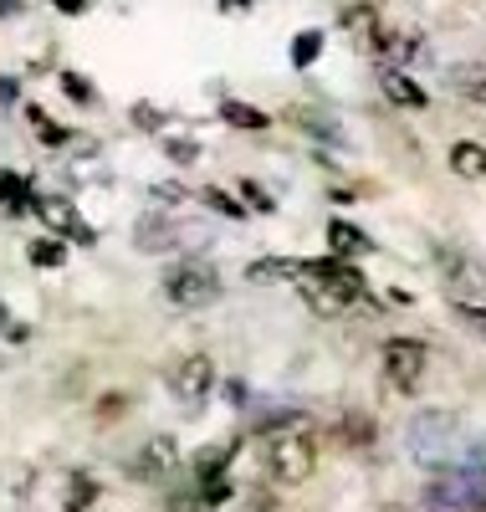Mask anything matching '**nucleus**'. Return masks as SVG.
I'll list each match as a JSON object with an SVG mask.
<instances>
[{"mask_svg":"<svg viewBox=\"0 0 486 512\" xmlns=\"http://www.w3.org/2000/svg\"><path fill=\"white\" fill-rule=\"evenodd\" d=\"M57 11L62 16H82V11H93V0H57Z\"/></svg>","mask_w":486,"mask_h":512,"instance_id":"nucleus-34","label":"nucleus"},{"mask_svg":"<svg viewBox=\"0 0 486 512\" xmlns=\"http://www.w3.org/2000/svg\"><path fill=\"white\" fill-rule=\"evenodd\" d=\"M26 118L36 123V139L47 144V149H62L67 139H72V128H62V123H52L47 118V108H36V103H26Z\"/></svg>","mask_w":486,"mask_h":512,"instance_id":"nucleus-16","label":"nucleus"},{"mask_svg":"<svg viewBox=\"0 0 486 512\" xmlns=\"http://www.w3.org/2000/svg\"><path fill=\"white\" fill-rule=\"evenodd\" d=\"M164 297L174 308H205V303H215L220 297V272L215 267H205V262H195V256H185V262H174L169 272H164Z\"/></svg>","mask_w":486,"mask_h":512,"instance_id":"nucleus-3","label":"nucleus"},{"mask_svg":"<svg viewBox=\"0 0 486 512\" xmlns=\"http://www.w3.org/2000/svg\"><path fill=\"white\" fill-rule=\"evenodd\" d=\"M307 297L313 313H343L348 303H364L369 297V282L364 272L343 262V256H323V262H297V277H292Z\"/></svg>","mask_w":486,"mask_h":512,"instance_id":"nucleus-1","label":"nucleus"},{"mask_svg":"<svg viewBox=\"0 0 486 512\" xmlns=\"http://www.w3.org/2000/svg\"><path fill=\"white\" fill-rule=\"evenodd\" d=\"M451 313H456L461 328H471L476 338H486V303H476V297H461V303H451Z\"/></svg>","mask_w":486,"mask_h":512,"instance_id":"nucleus-21","label":"nucleus"},{"mask_svg":"<svg viewBox=\"0 0 486 512\" xmlns=\"http://www.w3.org/2000/svg\"><path fill=\"white\" fill-rule=\"evenodd\" d=\"M328 246H333V256H343V262H348V256H364L374 241H369V231H359L353 221L333 216V221H328Z\"/></svg>","mask_w":486,"mask_h":512,"instance_id":"nucleus-10","label":"nucleus"},{"mask_svg":"<svg viewBox=\"0 0 486 512\" xmlns=\"http://www.w3.org/2000/svg\"><path fill=\"white\" fill-rule=\"evenodd\" d=\"M343 26H348V31H359V41L369 47V41H374V31H379V21H374V6H348V11H343Z\"/></svg>","mask_w":486,"mask_h":512,"instance_id":"nucleus-23","label":"nucleus"},{"mask_svg":"<svg viewBox=\"0 0 486 512\" xmlns=\"http://www.w3.org/2000/svg\"><path fill=\"white\" fill-rule=\"evenodd\" d=\"M343 441H348V446H364V441H374V420H364V415H348V420H343Z\"/></svg>","mask_w":486,"mask_h":512,"instance_id":"nucleus-26","label":"nucleus"},{"mask_svg":"<svg viewBox=\"0 0 486 512\" xmlns=\"http://www.w3.org/2000/svg\"><path fill=\"white\" fill-rule=\"evenodd\" d=\"M134 123H139V128H164V113L149 108V103H134Z\"/></svg>","mask_w":486,"mask_h":512,"instance_id":"nucleus-30","label":"nucleus"},{"mask_svg":"<svg viewBox=\"0 0 486 512\" xmlns=\"http://www.w3.org/2000/svg\"><path fill=\"white\" fill-rule=\"evenodd\" d=\"M26 6H21V0H0V21H11V16H21Z\"/></svg>","mask_w":486,"mask_h":512,"instance_id":"nucleus-36","label":"nucleus"},{"mask_svg":"<svg viewBox=\"0 0 486 512\" xmlns=\"http://www.w3.org/2000/svg\"><path fill=\"white\" fill-rule=\"evenodd\" d=\"M210 384H215V364H210V354H190V359L174 364V374H169V390L180 395L185 405H200V400L210 395Z\"/></svg>","mask_w":486,"mask_h":512,"instance_id":"nucleus-7","label":"nucleus"},{"mask_svg":"<svg viewBox=\"0 0 486 512\" xmlns=\"http://www.w3.org/2000/svg\"><path fill=\"white\" fill-rule=\"evenodd\" d=\"M410 451L420 456V466H446L451 456V441H456V415L451 410H420L405 431Z\"/></svg>","mask_w":486,"mask_h":512,"instance_id":"nucleus-4","label":"nucleus"},{"mask_svg":"<svg viewBox=\"0 0 486 512\" xmlns=\"http://www.w3.org/2000/svg\"><path fill=\"white\" fill-rule=\"evenodd\" d=\"M446 82H451V93H461L466 103H481L486 108V67L481 62H456L446 72Z\"/></svg>","mask_w":486,"mask_h":512,"instance_id":"nucleus-11","label":"nucleus"},{"mask_svg":"<svg viewBox=\"0 0 486 512\" xmlns=\"http://www.w3.org/2000/svg\"><path fill=\"white\" fill-rule=\"evenodd\" d=\"M93 502H98V482L87 477V472H72V477H67V502H62V507H67V512H87Z\"/></svg>","mask_w":486,"mask_h":512,"instance_id":"nucleus-18","label":"nucleus"},{"mask_svg":"<svg viewBox=\"0 0 486 512\" xmlns=\"http://www.w3.org/2000/svg\"><path fill=\"white\" fill-rule=\"evenodd\" d=\"M164 154H169L174 164H195V159H200V144H190V139H164Z\"/></svg>","mask_w":486,"mask_h":512,"instance_id":"nucleus-27","label":"nucleus"},{"mask_svg":"<svg viewBox=\"0 0 486 512\" xmlns=\"http://www.w3.org/2000/svg\"><path fill=\"white\" fill-rule=\"evenodd\" d=\"M16 98H21V82L16 77H0V108H11Z\"/></svg>","mask_w":486,"mask_h":512,"instance_id":"nucleus-33","label":"nucleus"},{"mask_svg":"<svg viewBox=\"0 0 486 512\" xmlns=\"http://www.w3.org/2000/svg\"><path fill=\"white\" fill-rule=\"evenodd\" d=\"M220 118H226L231 128H246V134H261V128H272V118H267V113L251 108V103H236V98L220 103Z\"/></svg>","mask_w":486,"mask_h":512,"instance_id":"nucleus-14","label":"nucleus"},{"mask_svg":"<svg viewBox=\"0 0 486 512\" xmlns=\"http://www.w3.org/2000/svg\"><path fill=\"white\" fill-rule=\"evenodd\" d=\"M57 82H62V93H67V98H72L77 108H93V103H98V93H93V82H87L82 72H62Z\"/></svg>","mask_w":486,"mask_h":512,"instance_id":"nucleus-22","label":"nucleus"},{"mask_svg":"<svg viewBox=\"0 0 486 512\" xmlns=\"http://www.w3.org/2000/svg\"><path fill=\"white\" fill-rule=\"evenodd\" d=\"M241 200H246V205H256V210H272V195L261 190V185H251V180L241 185Z\"/></svg>","mask_w":486,"mask_h":512,"instance_id":"nucleus-31","label":"nucleus"},{"mask_svg":"<svg viewBox=\"0 0 486 512\" xmlns=\"http://www.w3.org/2000/svg\"><path fill=\"white\" fill-rule=\"evenodd\" d=\"M379 359H384V379L394 390H415V379L425 374V344L420 338H389Z\"/></svg>","mask_w":486,"mask_h":512,"instance_id":"nucleus-5","label":"nucleus"},{"mask_svg":"<svg viewBox=\"0 0 486 512\" xmlns=\"http://www.w3.org/2000/svg\"><path fill=\"white\" fill-rule=\"evenodd\" d=\"M451 169H456L461 180H486V149H481L476 139L451 144Z\"/></svg>","mask_w":486,"mask_h":512,"instance_id":"nucleus-13","label":"nucleus"},{"mask_svg":"<svg viewBox=\"0 0 486 512\" xmlns=\"http://www.w3.org/2000/svg\"><path fill=\"white\" fill-rule=\"evenodd\" d=\"M318 52H323V31H302V36L292 41V67H313Z\"/></svg>","mask_w":486,"mask_h":512,"instance_id":"nucleus-24","label":"nucleus"},{"mask_svg":"<svg viewBox=\"0 0 486 512\" xmlns=\"http://www.w3.org/2000/svg\"><path fill=\"white\" fill-rule=\"evenodd\" d=\"M220 11H226V16H236V11H251V0H220Z\"/></svg>","mask_w":486,"mask_h":512,"instance_id":"nucleus-37","label":"nucleus"},{"mask_svg":"<svg viewBox=\"0 0 486 512\" xmlns=\"http://www.w3.org/2000/svg\"><path fill=\"white\" fill-rule=\"evenodd\" d=\"M292 277H297L292 256H261V262L246 267V282H292Z\"/></svg>","mask_w":486,"mask_h":512,"instance_id":"nucleus-15","label":"nucleus"},{"mask_svg":"<svg viewBox=\"0 0 486 512\" xmlns=\"http://www.w3.org/2000/svg\"><path fill=\"white\" fill-rule=\"evenodd\" d=\"M174 461H180V446H174V436H149L139 446V456L128 461V477L134 482H164L174 472Z\"/></svg>","mask_w":486,"mask_h":512,"instance_id":"nucleus-6","label":"nucleus"},{"mask_svg":"<svg viewBox=\"0 0 486 512\" xmlns=\"http://www.w3.org/2000/svg\"><path fill=\"white\" fill-rule=\"evenodd\" d=\"M169 236H174L169 216H144V221H139V231H134V241H139L144 251H164V246H169Z\"/></svg>","mask_w":486,"mask_h":512,"instance_id":"nucleus-19","label":"nucleus"},{"mask_svg":"<svg viewBox=\"0 0 486 512\" xmlns=\"http://www.w3.org/2000/svg\"><path fill=\"white\" fill-rule=\"evenodd\" d=\"M31 210L41 221H47L52 231H62V236H72V241H82V246H93L98 241V231L93 226H82L77 221V210H72V200H62V195H31Z\"/></svg>","mask_w":486,"mask_h":512,"instance_id":"nucleus-8","label":"nucleus"},{"mask_svg":"<svg viewBox=\"0 0 486 512\" xmlns=\"http://www.w3.org/2000/svg\"><path fill=\"white\" fill-rule=\"evenodd\" d=\"M169 512H210L200 502V492H180V497H169Z\"/></svg>","mask_w":486,"mask_h":512,"instance_id":"nucleus-29","label":"nucleus"},{"mask_svg":"<svg viewBox=\"0 0 486 512\" xmlns=\"http://www.w3.org/2000/svg\"><path fill=\"white\" fill-rule=\"evenodd\" d=\"M200 200H205L210 210H220V216H231V221H246V205H241L236 195H226V190H215V185H210V190H205Z\"/></svg>","mask_w":486,"mask_h":512,"instance_id":"nucleus-25","label":"nucleus"},{"mask_svg":"<svg viewBox=\"0 0 486 512\" xmlns=\"http://www.w3.org/2000/svg\"><path fill=\"white\" fill-rule=\"evenodd\" d=\"M0 205H6V216H26L31 210V180L16 175V169H0Z\"/></svg>","mask_w":486,"mask_h":512,"instance_id":"nucleus-12","label":"nucleus"},{"mask_svg":"<svg viewBox=\"0 0 486 512\" xmlns=\"http://www.w3.org/2000/svg\"><path fill=\"white\" fill-rule=\"evenodd\" d=\"M261 456H267L272 482H282V487L307 482V477H313V466H318V446H313V436H307V425H292V431H272L267 446H261Z\"/></svg>","mask_w":486,"mask_h":512,"instance_id":"nucleus-2","label":"nucleus"},{"mask_svg":"<svg viewBox=\"0 0 486 512\" xmlns=\"http://www.w3.org/2000/svg\"><path fill=\"white\" fill-rule=\"evenodd\" d=\"M0 333H6V344H26V338H31V328H26V323H16L6 303H0Z\"/></svg>","mask_w":486,"mask_h":512,"instance_id":"nucleus-28","label":"nucleus"},{"mask_svg":"<svg viewBox=\"0 0 486 512\" xmlns=\"http://www.w3.org/2000/svg\"><path fill=\"white\" fill-rule=\"evenodd\" d=\"M226 456H231V446H205V451L195 456L200 487H205V482H226Z\"/></svg>","mask_w":486,"mask_h":512,"instance_id":"nucleus-17","label":"nucleus"},{"mask_svg":"<svg viewBox=\"0 0 486 512\" xmlns=\"http://www.w3.org/2000/svg\"><path fill=\"white\" fill-rule=\"evenodd\" d=\"M379 88H384V98H389L394 108H425V103H430V93L420 88L410 72H400V67H384V72H379Z\"/></svg>","mask_w":486,"mask_h":512,"instance_id":"nucleus-9","label":"nucleus"},{"mask_svg":"<svg viewBox=\"0 0 486 512\" xmlns=\"http://www.w3.org/2000/svg\"><path fill=\"white\" fill-rule=\"evenodd\" d=\"M154 195L169 200V205H180V200H185V185H154Z\"/></svg>","mask_w":486,"mask_h":512,"instance_id":"nucleus-35","label":"nucleus"},{"mask_svg":"<svg viewBox=\"0 0 486 512\" xmlns=\"http://www.w3.org/2000/svg\"><path fill=\"white\" fill-rule=\"evenodd\" d=\"M246 502H251L256 512H277V497H272L267 487H251V492H246Z\"/></svg>","mask_w":486,"mask_h":512,"instance_id":"nucleus-32","label":"nucleus"},{"mask_svg":"<svg viewBox=\"0 0 486 512\" xmlns=\"http://www.w3.org/2000/svg\"><path fill=\"white\" fill-rule=\"evenodd\" d=\"M26 256H31V267H62V262H67V246H62L57 236H36V241L26 246Z\"/></svg>","mask_w":486,"mask_h":512,"instance_id":"nucleus-20","label":"nucleus"}]
</instances>
